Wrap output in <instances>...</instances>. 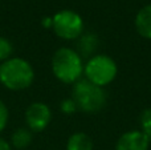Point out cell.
I'll list each match as a JSON object with an SVG mask.
<instances>
[{
	"instance_id": "cell-1",
	"label": "cell",
	"mask_w": 151,
	"mask_h": 150,
	"mask_svg": "<svg viewBox=\"0 0 151 150\" xmlns=\"http://www.w3.org/2000/svg\"><path fill=\"white\" fill-rule=\"evenodd\" d=\"M35 81V69L28 60L15 57L0 63V84L12 92L31 88Z\"/></svg>"
},
{
	"instance_id": "cell-2",
	"label": "cell",
	"mask_w": 151,
	"mask_h": 150,
	"mask_svg": "<svg viewBox=\"0 0 151 150\" xmlns=\"http://www.w3.org/2000/svg\"><path fill=\"white\" fill-rule=\"evenodd\" d=\"M83 61L76 49L68 47L58 48L52 57V72L63 84L73 85L83 74Z\"/></svg>"
},
{
	"instance_id": "cell-3",
	"label": "cell",
	"mask_w": 151,
	"mask_h": 150,
	"mask_svg": "<svg viewBox=\"0 0 151 150\" xmlns=\"http://www.w3.org/2000/svg\"><path fill=\"white\" fill-rule=\"evenodd\" d=\"M72 98L77 105V110L90 114L101 112L107 102V94L104 88L91 84L86 79H81L73 84Z\"/></svg>"
},
{
	"instance_id": "cell-4",
	"label": "cell",
	"mask_w": 151,
	"mask_h": 150,
	"mask_svg": "<svg viewBox=\"0 0 151 150\" xmlns=\"http://www.w3.org/2000/svg\"><path fill=\"white\" fill-rule=\"evenodd\" d=\"M83 74L91 84L105 88L115 80L118 74V65L114 58L107 55H93L83 65Z\"/></svg>"
},
{
	"instance_id": "cell-5",
	"label": "cell",
	"mask_w": 151,
	"mask_h": 150,
	"mask_svg": "<svg viewBox=\"0 0 151 150\" xmlns=\"http://www.w3.org/2000/svg\"><path fill=\"white\" fill-rule=\"evenodd\" d=\"M52 31L63 40H76L83 33V20L72 9L58 11L52 16Z\"/></svg>"
},
{
	"instance_id": "cell-6",
	"label": "cell",
	"mask_w": 151,
	"mask_h": 150,
	"mask_svg": "<svg viewBox=\"0 0 151 150\" xmlns=\"http://www.w3.org/2000/svg\"><path fill=\"white\" fill-rule=\"evenodd\" d=\"M52 121V110L49 105L41 101L32 102L25 110V126L32 133L44 132Z\"/></svg>"
},
{
	"instance_id": "cell-7",
	"label": "cell",
	"mask_w": 151,
	"mask_h": 150,
	"mask_svg": "<svg viewBox=\"0 0 151 150\" xmlns=\"http://www.w3.org/2000/svg\"><path fill=\"white\" fill-rule=\"evenodd\" d=\"M150 138L141 130H130L118 138L115 150H149Z\"/></svg>"
},
{
	"instance_id": "cell-8",
	"label": "cell",
	"mask_w": 151,
	"mask_h": 150,
	"mask_svg": "<svg viewBox=\"0 0 151 150\" xmlns=\"http://www.w3.org/2000/svg\"><path fill=\"white\" fill-rule=\"evenodd\" d=\"M135 29L139 36L151 40V4L145 5L135 16Z\"/></svg>"
},
{
	"instance_id": "cell-9",
	"label": "cell",
	"mask_w": 151,
	"mask_h": 150,
	"mask_svg": "<svg viewBox=\"0 0 151 150\" xmlns=\"http://www.w3.org/2000/svg\"><path fill=\"white\" fill-rule=\"evenodd\" d=\"M33 141V133L27 126L17 128L11 136V146L16 150H24L27 149Z\"/></svg>"
},
{
	"instance_id": "cell-10",
	"label": "cell",
	"mask_w": 151,
	"mask_h": 150,
	"mask_svg": "<svg viewBox=\"0 0 151 150\" xmlns=\"http://www.w3.org/2000/svg\"><path fill=\"white\" fill-rule=\"evenodd\" d=\"M93 148L91 138L83 132L73 133L66 142V150H93Z\"/></svg>"
},
{
	"instance_id": "cell-11",
	"label": "cell",
	"mask_w": 151,
	"mask_h": 150,
	"mask_svg": "<svg viewBox=\"0 0 151 150\" xmlns=\"http://www.w3.org/2000/svg\"><path fill=\"white\" fill-rule=\"evenodd\" d=\"M96 45H97V37L94 35L89 33L82 36L81 35V40H80V44H78V50L77 52L82 56H93V52L96 49Z\"/></svg>"
},
{
	"instance_id": "cell-12",
	"label": "cell",
	"mask_w": 151,
	"mask_h": 150,
	"mask_svg": "<svg viewBox=\"0 0 151 150\" xmlns=\"http://www.w3.org/2000/svg\"><path fill=\"white\" fill-rule=\"evenodd\" d=\"M139 126L141 132L145 133L151 141V106L146 108L139 116Z\"/></svg>"
},
{
	"instance_id": "cell-13",
	"label": "cell",
	"mask_w": 151,
	"mask_h": 150,
	"mask_svg": "<svg viewBox=\"0 0 151 150\" xmlns=\"http://www.w3.org/2000/svg\"><path fill=\"white\" fill-rule=\"evenodd\" d=\"M13 55V44L9 39L0 36V63L11 58Z\"/></svg>"
},
{
	"instance_id": "cell-14",
	"label": "cell",
	"mask_w": 151,
	"mask_h": 150,
	"mask_svg": "<svg viewBox=\"0 0 151 150\" xmlns=\"http://www.w3.org/2000/svg\"><path fill=\"white\" fill-rule=\"evenodd\" d=\"M9 122V110L8 106L0 100V133H3Z\"/></svg>"
},
{
	"instance_id": "cell-15",
	"label": "cell",
	"mask_w": 151,
	"mask_h": 150,
	"mask_svg": "<svg viewBox=\"0 0 151 150\" xmlns=\"http://www.w3.org/2000/svg\"><path fill=\"white\" fill-rule=\"evenodd\" d=\"M60 109L63 113L65 114H73L74 112H77V105L73 101V98H65V100L61 101L60 104Z\"/></svg>"
},
{
	"instance_id": "cell-16",
	"label": "cell",
	"mask_w": 151,
	"mask_h": 150,
	"mask_svg": "<svg viewBox=\"0 0 151 150\" xmlns=\"http://www.w3.org/2000/svg\"><path fill=\"white\" fill-rule=\"evenodd\" d=\"M41 25L47 29H52V16H47L41 20Z\"/></svg>"
},
{
	"instance_id": "cell-17",
	"label": "cell",
	"mask_w": 151,
	"mask_h": 150,
	"mask_svg": "<svg viewBox=\"0 0 151 150\" xmlns=\"http://www.w3.org/2000/svg\"><path fill=\"white\" fill-rule=\"evenodd\" d=\"M0 150H12V146H11L9 141L0 137Z\"/></svg>"
}]
</instances>
